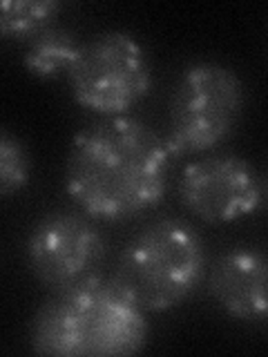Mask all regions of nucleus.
I'll return each mask as SVG.
<instances>
[{
	"label": "nucleus",
	"instance_id": "nucleus-9",
	"mask_svg": "<svg viewBox=\"0 0 268 357\" xmlns=\"http://www.w3.org/2000/svg\"><path fill=\"white\" fill-rule=\"evenodd\" d=\"M81 45L83 43L76 38L72 29L54 22L27 40L25 67L40 81H56V78L70 74L78 59V52H81Z\"/></svg>",
	"mask_w": 268,
	"mask_h": 357
},
{
	"label": "nucleus",
	"instance_id": "nucleus-10",
	"mask_svg": "<svg viewBox=\"0 0 268 357\" xmlns=\"http://www.w3.org/2000/svg\"><path fill=\"white\" fill-rule=\"evenodd\" d=\"M61 11L59 0H0V38L27 43L54 25Z\"/></svg>",
	"mask_w": 268,
	"mask_h": 357
},
{
	"label": "nucleus",
	"instance_id": "nucleus-6",
	"mask_svg": "<svg viewBox=\"0 0 268 357\" xmlns=\"http://www.w3.org/2000/svg\"><path fill=\"white\" fill-rule=\"evenodd\" d=\"M107 241L96 219L81 210H54L36 221L25 241L31 275L52 290L94 275L103 264Z\"/></svg>",
	"mask_w": 268,
	"mask_h": 357
},
{
	"label": "nucleus",
	"instance_id": "nucleus-11",
	"mask_svg": "<svg viewBox=\"0 0 268 357\" xmlns=\"http://www.w3.org/2000/svg\"><path fill=\"white\" fill-rule=\"evenodd\" d=\"M31 159L27 148L14 134L0 132V197L20 192L29 183Z\"/></svg>",
	"mask_w": 268,
	"mask_h": 357
},
{
	"label": "nucleus",
	"instance_id": "nucleus-7",
	"mask_svg": "<svg viewBox=\"0 0 268 357\" xmlns=\"http://www.w3.org/2000/svg\"><path fill=\"white\" fill-rule=\"evenodd\" d=\"M179 197L201 221L232 223L262 210L266 185L260 170L244 156L215 154L184 167Z\"/></svg>",
	"mask_w": 268,
	"mask_h": 357
},
{
	"label": "nucleus",
	"instance_id": "nucleus-2",
	"mask_svg": "<svg viewBox=\"0 0 268 357\" xmlns=\"http://www.w3.org/2000/svg\"><path fill=\"white\" fill-rule=\"evenodd\" d=\"M150 324L117 277L89 275L54 295L29 324V344L38 355L119 357L148 344Z\"/></svg>",
	"mask_w": 268,
	"mask_h": 357
},
{
	"label": "nucleus",
	"instance_id": "nucleus-3",
	"mask_svg": "<svg viewBox=\"0 0 268 357\" xmlns=\"http://www.w3.org/2000/svg\"><path fill=\"white\" fill-rule=\"evenodd\" d=\"M208 250L201 232L184 219L148 223L121 252L117 279L145 312H165L206 279Z\"/></svg>",
	"mask_w": 268,
	"mask_h": 357
},
{
	"label": "nucleus",
	"instance_id": "nucleus-4",
	"mask_svg": "<svg viewBox=\"0 0 268 357\" xmlns=\"http://www.w3.org/2000/svg\"><path fill=\"white\" fill-rule=\"evenodd\" d=\"M244 103V85L230 67L212 61L188 65L170 96L168 150L188 156L219 148L237 130Z\"/></svg>",
	"mask_w": 268,
	"mask_h": 357
},
{
	"label": "nucleus",
	"instance_id": "nucleus-5",
	"mask_svg": "<svg viewBox=\"0 0 268 357\" xmlns=\"http://www.w3.org/2000/svg\"><path fill=\"white\" fill-rule=\"evenodd\" d=\"M67 81L78 105L105 119L126 116L152 89L150 56L132 33L103 31L81 45Z\"/></svg>",
	"mask_w": 268,
	"mask_h": 357
},
{
	"label": "nucleus",
	"instance_id": "nucleus-8",
	"mask_svg": "<svg viewBox=\"0 0 268 357\" xmlns=\"http://www.w3.org/2000/svg\"><path fill=\"white\" fill-rule=\"evenodd\" d=\"M266 255L260 248L237 245L217 257L208 275V293L226 315L239 321H264L266 299Z\"/></svg>",
	"mask_w": 268,
	"mask_h": 357
},
{
	"label": "nucleus",
	"instance_id": "nucleus-1",
	"mask_svg": "<svg viewBox=\"0 0 268 357\" xmlns=\"http://www.w3.org/2000/svg\"><path fill=\"white\" fill-rule=\"evenodd\" d=\"M172 154L148 123L107 116L76 134L65 163V190L76 208L100 221H128L168 192Z\"/></svg>",
	"mask_w": 268,
	"mask_h": 357
}]
</instances>
